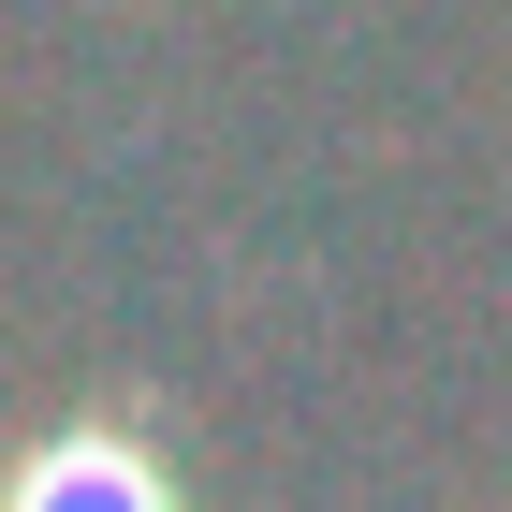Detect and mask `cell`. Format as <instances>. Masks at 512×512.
<instances>
[{
  "label": "cell",
  "mask_w": 512,
  "mask_h": 512,
  "mask_svg": "<svg viewBox=\"0 0 512 512\" xmlns=\"http://www.w3.org/2000/svg\"><path fill=\"white\" fill-rule=\"evenodd\" d=\"M30 512H161V498H147L132 469H44V498H30Z\"/></svg>",
  "instance_id": "cell-1"
}]
</instances>
